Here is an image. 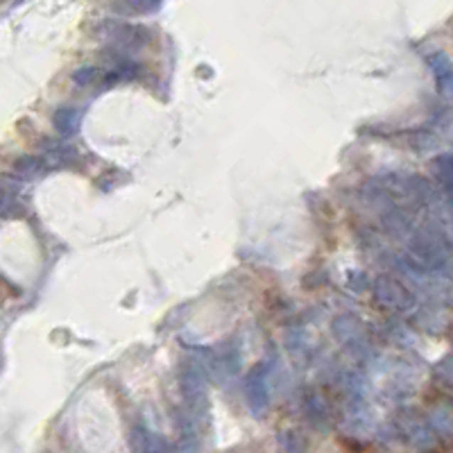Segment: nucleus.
Instances as JSON below:
<instances>
[{
    "mask_svg": "<svg viewBox=\"0 0 453 453\" xmlns=\"http://www.w3.org/2000/svg\"><path fill=\"white\" fill-rule=\"evenodd\" d=\"M334 336L342 342V345H365V329L363 322L353 315H340L334 320Z\"/></svg>",
    "mask_w": 453,
    "mask_h": 453,
    "instance_id": "nucleus-8",
    "label": "nucleus"
},
{
    "mask_svg": "<svg viewBox=\"0 0 453 453\" xmlns=\"http://www.w3.org/2000/svg\"><path fill=\"white\" fill-rule=\"evenodd\" d=\"M132 453H175L173 444L164 435L150 431L145 424H137L129 435Z\"/></svg>",
    "mask_w": 453,
    "mask_h": 453,
    "instance_id": "nucleus-5",
    "label": "nucleus"
},
{
    "mask_svg": "<svg viewBox=\"0 0 453 453\" xmlns=\"http://www.w3.org/2000/svg\"><path fill=\"white\" fill-rule=\"evenodd\" d=\"M100 68H95V66H84L80 70L73 73V82L80 84V87H89V84H95L97 80H100Z\"/></svg>",
    "mask_w": 453,
    "mask_h": 453,
    "instance_id": "nucleus-15",
    "label": "nucleus"
},
{
    "mask_svg": "<svg viewBox=\"0 0 453 453\" xmlns=\"http://www.w3.org/2000/svg\"><path fill=\"white\" fill-rule=\"evenodd\" d=\"M279 447L284 453H306V442L295 431H284L279 435Z\"/></svg>",
    "mask_w": 453,
    "mask_h": 453,
    "instance_id": "nucleus-13",
    "label": "nucleus"
},
{
    "mask_svg": "<svg viewBox=\"0 0 453 453\" xmlns=\"http://www.w3.org/2000/svg\"><path fill=\"white\" fill-rule=\"evenodd\" d=\"M179 393H181L179 412H183L198 426H202L206 422V415H209V385H206V374L198 361H186L181 365Z\"/></svg>",
    "mask_w": 453,
    "mask_h": 453,
    "instance_id": "nucleus-1",
    "label": "nucleus"
},
{
    "mask_svg": "<svg viewBox=\"0 0 453 453\" xmlns=\"http://www.w3.org/2000/svg\"><path fill=\"white\" fill-rule=\"evenodd\" d=\"M435 376L442 385L453 388V353H449V356H444L435 365Z\"/></svg>",
    "mask_w": 453,
    "mask_h": 453,
    "instance_id": "nucleus-14",
    "label": "nucleus"
},
{
    "mask_svg": "<svg viewBox=\"0 0 453 453\" xmlns=\"http://www.w3.org/2000/svg\"><path fill=\"white\" fill-rule=\"evenodd\" d=\"M304 410L306 415H309V422L317 428H326L329 426V420H331V415H329V408L322 397L317 395H311L309 399L304 401Z\"/></svg>",
    "mask_w": 453,
    "mask_h": 453,
    "instance_id": "nucleus-11",
    "label": "nucleus"
},
{
    "mask_svg": "<svg viewBox=\"0 0 453 453\" xmlns=\"http://www.w3.org/2000/svg\"><path fill=\"white\" fill-rule=\"evenodd\" d=\"M84 120V109L82 107H59L53 114V125L61 134V137H73L78 134Z\"/></svg>",
    "mask_w": 453,
    "mask_h": 453,
    "instance_id": "nucleus-9",
    "label": "nucleus"
},
{
    "mask_svg": "<svg viewBox=\"0 0 453 453\" xmlns=\"http://www.w3.org/2000/svg\"><path fill=\"white\" fill-rule=\"evenodd\" d=\"M431 426L439 435L451 437L453 435V408L451 406H437L431 410Z\"/></svg>",
    "mask_w": 453,
    "mask_h": 453,
    "instance_id": "nucleus-12",
    "label": "nucleus"
},
{
    "mask_svg": "<svg viewBox=\"0 0 453 453\" xmlns=\"http://www.w3.org/2000/svg\"><path fill=\"white\" fill-rule=\"evenodd\" d=\"M267 370L265 363H256L247 378H245V399H247V408L254 417H263L270 408V390H267Z\"/></svg>",
    "mask_w": 453,
    "mask_h": 453,
    "instance_id": "nucleus-2",
    "label": "nucleus"
},
{
    "mask_svg": "<svg viewBox=\"0 0 453 453\" xmlns=\"http://www.w3.org/2000/svg\"><path fill=\"white\" fill-rule=\"evenodd\" d=\"M399 426H401V433L406 435V439H408L412 447L426 451V449H431L435 444L433 426L426 424L415 412H403L401 417H399Z\"/></svg>",
    "mask_w": 453,
    "mask_h": 453,
    "instance_id": "nucleus-4",
    "label": "nucleus"
},
{
    "mask_svg": "<svg viewBox=\"0 0 453 453\" xmlns=\"http://www.w3.org/2000/svg\"><path fill=\"white\" fill-rule=\"evenodd\" d=\"M431 173L433 177L442 183V186L453 195V154H437L431 161Z\"/></svg>",
    "mask_w": 453,
    "mask_h": 453,
    "instance_id": "nucleus-10",
    "label": "nucleus"
},
{
    "mask_svg": "<svg viewBox=\"0 0 453 453\" xmlns=\"http://www.w3.org/2000/svg\"><path fill=\"white\" fill-rule=\"evenodd\" d=\"M109 39H112L122 55H127L132 48H141L145 41H148V36H145L143 28L137 26H122V23H112V30H109Z\"/></svg>",
    "mask_w": 453,
    "mask_h": 453,
    "instance_id": "nucleus-7",
    "label": "nucleus"
},
{
    "mask_svg": "<svg viewBox=\"0 0 453 453\" xmlns=\"http://www.w3.org/2000/svg\"><path fill=\"white\" fill-rule=\"evenodd\" d=\"M374 297L388 311H408L412 306L410 290L390 275H378L374 279Z\"/></svg>",
    "mask_w": 453,
    "mask_h": 453,
    "instance_id": "nucleus-3",
    "label": "nucleus"
},
{
    "mask_svg": "<svg viewBox=\"0 0 453 453\" xmlns=\"http://www.w3.org/2000/svg\"><path fill=\"white\" fill-rule=\"evenodd\" d=\"M428 68L433 73L435 87L439 91V95L447 97V100H453V61L447 53L437 50L428 55Z\"/></svg>",
    "mask_w": 453,
    "mask_h": 453,
    "instance_id": "nucleus-6",
    "label": "nucleus"
}]
</instances>
